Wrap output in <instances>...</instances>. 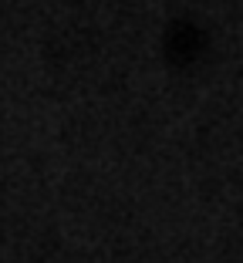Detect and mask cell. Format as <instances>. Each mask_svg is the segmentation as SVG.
Segmentation results:
<instances>
[{"mask_svg": "<svg viewBox=\"0 0 243 263\" xmlns=\"http://www.w3.org/2000/svg\"><path fill=\"white\" fill-rule=\"evenodd\" d=\"M196 41H199V31L196 27H189V24H182V27H176L173 34H169V47H176L179 44V51H173V58L176 61H193L196 58Z\"/></svg>", "mask_w": 243, "mask_h": 263, "instance_id": "obj_1", "label": "cell"}]
</instances>
